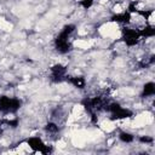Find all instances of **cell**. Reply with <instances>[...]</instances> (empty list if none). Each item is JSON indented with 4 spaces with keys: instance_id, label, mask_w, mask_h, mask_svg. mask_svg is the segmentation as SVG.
Here are the masks:
<instances>
[{
    "instance_id": "obj_1",
    "label": "cell",
    "mask_w": 155,
    "mask_h": 155,
    "mask_svg": "<svg viewBox=\"0 0 155 155\" xmlns=\"http://www.w3.org/2000/svg\"><path fill=\"white\" fill-rule=\"evenodd\" d=\"M21 101L17 98H10L7 96L0 97V111L4 113H16L21 108Z\"/></svg>"
},
{
    "instance_id": "obj_2",
    "label": "cell",
    "mask_w": 155,
    "mask_h": 155,
    "mask_svg": "<svg viewBox=\"0 0 155 155\" xmlns=\"http://www.w3.org/2000/svg\"><path fill=\"white\" fill-rule=\"evenodd\" d=\"M82 105L85 109L90 113L93 114V110H101L105 108V101L102 97H93V98H86L82 101Z\"/></svg>"
},
{
    "instance_id": "obj_3",
    "label": "cell",
    "mask_w": 155,
    "mask_h": 155,
    "mask_svg": "<svg viewBox=\"0 0 155 155\" xmlns=\"http://www.w3.org/2000/svg\"><path fill=\"white\" fill-rule=\"evenodd\" d=\"M27 144L34 150V151H40L42 154H48L51 153V148L48 145H45V143L39 138V137H31L27 140Z\"/></svg>"
},
{
    "instance_id": "obj_4",
    "label": "cell",
    "mask_w": 155,
    "mask_h": 155,
    "mask_svg": "<svg viewBox=\"0 0 155 155\" xmlns=\"http://www.w3.org/2000/svg\"><path fill=\"white\" fill-rule=\"evenodd\" d=\"M122 34H124V41L126 42L127 46H134L136 44H138L139 40V31H137L136 29H131V28H122Z\"/></svg>"
},
{
    "instance_id": "obj_5",
    "label": "cell",
    "mask_w": 155,
    "mask_h": 155,
    "mask_svg": "<svg viewBox=\"0 0 155 155\" xmlns=\"http://www.w3.org/2000/svg\"><path fill=\"white\" fill-rule=\"evenodd\" d=\"M65 71H67V68L65 65L63 64H54L51 67V80L53 82H62L64 80V75H65Z\"/></svg>"
},
{
    "instance_id": "obj_6",
    "label": "cell",
    "mask_w": 155,
    "mask_h": 155,
    "mask_svg": "<svg viewBox=\"0 0 155 155\" xmlns=\"http://www.w3.org/2000/svg\"><path fill=\"white\" fill-rule=\"evenodd\" d=\"M133 114L131 110L128 109H124V108H120L117 109L116 111L111 113V117L110 120H120V119H126V117H131Z\"/></svg>"
},
{
    "instance_id": "obj_7",
    "label": "cell",
    "mask_w": 155,
    "mask_h": 155,
    "mask_svg": "<svg viewBox=\"0 0 155 155\" xmlns=\"http://www.w3.org/2000/svg\"><path fill=\"white\" fill-rule=\"evenodd\" d=\"M111 21L113 22H122V23H128L131 21V13L127 11V12H124V13H117V15H114L111 17Z\"/></svg>"
},
{
    "instance_id": "obj_8",
    "label": "cell",
    "mask_w": 155,
    "mask_h": 155,
    "mask_svg": "<svg viewBox=\"0 0 155 155\" xmlns=\"http://www.w3.org/2000/svg\"><path fill=\"white\" fill-rule=\"evenodd\" d=\"M56 44V50L59 53H67L71 50V44L67 40V41H61V42H54Z\"/></svg>"
},
{
    "instance_id": "obj_9",
    "label": "cell",
    "mask_w": 155,
    "mask_h": 155,
    "mask_svg": "<svg viewBox=\"0 0 155 155\" xmlns=\"http://www.w3.org/2000/svg\"><path fill=\"white\" fill-rule=\"evenodd\" d=\"M73 86L78 87V88H84L85 87V79L82 76H70L69 79H67Z\"/></svg>"
},
{
    "instance_id": "obj_10",
    "label": "cell",
    "mask_w": 155,
    "mask_h": 155,
    "mask_svg": "<svg viewBox=\"0 0 155 155\" xmlns=\"http://www.w3.org/2000/svg\"><path fill=\"white\" fill-rule=\"evenodd\" d=\"M155 93V84L154 82H147L144 86H143V93L142 96L143 97H148V96H153Z\"/></svg>"
},
{
    "instance_id": "obj_11",
    "label": "cell",
    "mask_w": 155,
    "mask_h": 155,
    "mask_svg": "<svg viewBox=\"0 0 155 155\" xmlns=\"http://www.w3.org/2000/svg\"><path fill=\"white\" fill-rule=\"evenodd\" d=\"M139 35L140 36H145V38H149V36H154L155 35V29L153 27H147L144 29H142L139 31Z\"/></svg>"
},
{
    "instance_id": "obj_12",
    "label": "cell",
    "mask_w": 155,
    "mask_h": 155,
    "mask_svg": "<svg viewBox=\"0 0 155 155\" xmlns=\"http://www.w3.org/2000/svg\"><path fill=\"white\" fill-rule=\"evenodd\" d=\"M120 140H122L124 143H131L133 140V136L131 133H127V132H120V136H119Z\"/></svg>"
},
{
    "instance_id": "obj_13",
    "label": "cell",
    "mask_w": 155,
    "mask_h": 155,
    "mask_svg": "<svg viewBox=\"0 0 155 155\" xmlns=\"http://www.w3.org/2000/svg\"><path fill=\"white\" fill-rule=\"evenodd\" d=\"M121 107H120V104L119 103H110V104H107L105 105V110H108V111H110V113H114V111H116L117 109H120Z\"/></svg>"
},
{
    "instance_id": "obj_14",
    "label": "cell",
    "mask_w": 155,
    "mask_h": 155,
    "mask_svg": "<svg viewBox=\"0 0 155 155\" xmlns=\"http://www.w3.org/2000/svg\"><path fill=\"white\" fill-rule=\"evenodd\" d=\"M45 130H46L47 132L56 133V132H58V126H57L56 124H53V122H48V124L45 126Z\"/></svg>"
},
{
    "instance_id": "obj_15",
    "label": "cell",
    "mask_w": 155,
    "mask_h": 155,
    "mask_svg": "<svg viewBox=\"0 0 155 155\" xmlns=\"http://www.w3.org/2000/svg\"><path fill=\"white\" fill-rule=\"evenodd\" d=\"M0 122L1 124H6V125H8L11 127H17L18 126V120L17 119H15V120H1Z\"/></svg>"
},
{
    "instance_id": "obj_16",
    "label": "cell",
    "mask_w": 155,
    "mask_h": 155,
    "mask_svg": "<svg viewBox=\"0 0 155 155\" xmlns=\"http://www.w3.org/2000/svg\"><path fill=\"white\" fill-rule=\"evenodd\" d=\"M79 4H80L84 8H86V10H87V8H90V7L93 5V0H80V1H79Z\"/></svg>"
},
{
    "instance_id": "obj_17",
    "label": "cell",
    "mask_w": 155,
    "mask_h": 155,
    "mask_svg": "<svg viewBox=\"0 0 155 155\" xmlns=\"http://www.w3.org/2000/svg\"><path fill=\"white\" fill-rule=\"evenodd\" d=\"M139 142H142V143H151L153 138L151 137H147V136H140L139 137Z\"/></svg>"
},
{
    "instance_id": "obj_18",
    "label": "cell",
    "mask_w": 155,
    "mask_h": 155,
    "mask_svg": "<svg viewBox=\"0 0 155 155\" xmlns=\"http://www.w3.org/2000/svg\"><path fill=\"white\" fill-rule=\"evenodd\" d=\"M137 12H138L140 16H143L145 19H147L151 13H153V11H151V10H148V11H137Z\"/></svg>"
},
{
    "instance_id": "obj_19",
    "label": "cell",
    "mask_w": 155,
    "mask_h": 155,
    "mask_svg": "<svg viewBox=\"0 0 155 155\" xmlns=\"http://www.w3.org/2000/svg\"><path fill=\"white\" fill-rule=\"evenodd\" d=\"M138 10L136 8V2L134 1H132L130 5H128V12L131 13V12H137Z\"/></svg>"
},
{
    "instance_id": "obj_20",
    "label": "cell",
    "mask_w": 155,
    "mask_h": 155,
    "mask_svg": "<svg viewBox=\"0 0 155 155\" xmlns=\"http://www.w3.org/2000/svg\"><path fill=\"white\" fill-rule=\"evenodd\" d=\"M154 62H155V56L153 54V56L150 57V62H149V63H150V64H154Z\"/></svg>"
},
{
    "instance_id": "obj_21",
    "label": "cell",
    "mask_w": 155,
    "mask_h": 155,
    "mask_svg": "<svg viewBox=\"0 0 155 155\" xmlns=\"http://www.w3.org/2000/svg\"><path fill=\"white\" fill-rule=\"evenodd\" d=\"M1 133H2V130H1V128H0V136H1Z\"/></svg>"
}]
</instances>
